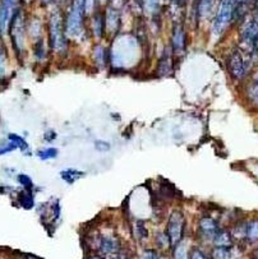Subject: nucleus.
<instances>
[{
    "label": "nucleus",
    "mask_w": 258,
    "mask_h": 259,
    "mask_svg": "<svg viewBox=\"0 0 258 259\" xmlns=\"http://www.w3.org/2000/svg\"><path fill=\"white\" fill-rule=\"evenodd\" d=\"M184 229H186L184 215H183L182 211H174L169 217L168 230H166V235H168L171 248H175L182 242L183 235H184Z\"/></svg>",
    "instance_id": "nucleus-1"
},
{
    "label": "nucleus",
    "mask_w": 258,
    "mask_h": 259,
    "mask_svg": "<svg viewBox=\"0 0 258 259\" xmlns=\"http://www.w3.org/2000/svg\"><path fill=\"white\" fill-rule=\"evenodd\" d=\"M50 45L55 52H64L67 50V38L64 36L63 23L60 14L55 13L50 19Z\"/></svg>",
    "instance_id": "nucleus-2"
},
{
    "label": "nucleus",
    "mask_w": 258,
    "mask_h": 259,
    "mask_svg": "<svg viewBox=\"0 0 258 259\" xmlns=\"http://www.w3.org/2000/svg\"><path fill=\"white\" fill-rule=\"evenodd\" d=\"M228 68H229L230 74L234 79H237V81L242 79L247 74V70H248V64L244 59L243 52L235 49L228 59Z\"/></svg>",
    "instance_id": "nucleus-3"
},
{
    "label": "nucleus",
    "mask_w": 258,
    "mask_h": 259,
    "mask_svg": "<svg viewBox=\"0 0 258 259\" xmlns=\"http://www.w3.org/2000/svg\"><path fill=\"white\" fill-rule=\"evenodd\" d=\"M82 4H76L73 6L72 12H70L69 17L67 20V26H65V32L67 35L72 38L79 37L82 32Z\"/></svg>",
    "instance_id": "nucleus-4"
},
{
    "label": "nucleus",
    "mask_w": 258,
    "mask_h": 259,
    "mask_svg": "<svg viewBox=\"0 0 258 259\" xmlns=\"http://www.w3.org/2000/svg\"><path fill=\"white\" fill-rule=\"evenodd\" d=\"M10 35H12L14 50L18 55H20L24 50V27L23 18L20 14H15L10 26Z\"/></svg>",
    "instance_id": "nucleus-5"
},
{
    "label": "nucleus",
    "mask_w": 258,
    "mask_h": 259,
    "mask_svg": "<svg viewBox=\"0 0 258 259\" xmlns=\"http://www.w3.org/2000/svg\"><path fill=\"white\" fill-rule=\"evenodd\" d=\"M96 248L102 256H115L119 253V240L113 235H100L96 240Z\"/></svg>",
    "instance_id": "nucleus-6"
},
{
    "label": "nucleus",
    "mask_w": 258,
    "mask_h": 259,
    "mask_svg": "<svg viewBox=\"0 0 258 259\" xmlns=\"http://www.w3.org/2000/svg\"><path fill=\"white\" fill-rule=\"evenodd\" d=\"M230 18H232V1L229 0H224V3L221 4L220 10H219V14L216 17L214 24V32L216 35L221 33L224 29L227 28V26L229 24Z\"/></svg>",
    "instance_id": "nucleus-7"
},
{
    "label": "nucleus",
    "mask_w": 258,
    "mask_h": 259,
    "mask_svg": "<svg viewBox=\"0 0 258 259\" xmlns=\"http://www.w3.org/2000/svg\"><path fill=\"white\" fill-rule=\"evenodd\" d=\"M220 226L214 219L211 217H202V219L198 221V233L202 236L203 239L214 240V238L218 235V233L220 231Z\"/></svg>",
    "instance_id": "nucleus-8"
},
{
    "label": "nucleus",
    "mask_w": 258,
    "mask_h": 259,
    "mask_svg": "<svg viewBox=\"0 0 258 259\" xmlns=\"http://www.w3.org/2000/svg\"><path fill=\"white\" fill-rule=\"evenodd\" d=\"M14 0H3V4L0 6V33L5 35L6 27L12 17V5Z\"/></svg>",
    "instance_id": "nucleus-9"
},
{
    "label": "nucleus",
    "mask_w": 258,
    "mask_h": 259,
    "mask_svg": "<svg viewBox=\"0 0 258 259\" xmlns=\"http://www.w3.org/2000/svg\"><path fill=\"white\" fill-rule=\"evenodd\" d=\"M171 42H173V51L180 54L186 50V33H184L182 27H177L174 29Z\"/></svg>",
    "instance_id": "nucleus-10"
},
{
    "label": "nucleus",
    "mask_w": 258,
    "mask_h": 259,
    "mask_svg": "<svg viewBox=\"0 0 258 259\" xmlns=\"http://www.w3.org/2000/svg\"><path fill=\"white\" fill-rule=\"evenodd\" d=\"M247 98L252 104V106L258 107V72L255 73L252 81L247 87Z\"/></svg>",
    "instance_id": "nucleus-11"
},
{
    "label": "nucleus",
    "mask_w": 258,
    "mask_h": 259,
    "mask_svg": "<svg viewBox=\"0 0 258 259\" xmlns=\"http://www.w3.org/2000/svg\"><path fill=\"white\" fill-rule=\"evenodd\" d=\"M239 252L235 251V248H220L218 247L212 253L214 259H238Z\"/></svg>",
    "instance_id": "nucleus-12"
},
{
    "label": "nucleus",
    "mask_w": 258,
    "mask_h": 259,
    "mask_svg": "<svg viewBox=\"0 0 258 259\" xmlns=\"http://www.w3.org/2000/svg\"><path fill=\"white\" fill-rule=\"evenodd\" d=\"M171 52H173V49L165 50L161 59H160L159 73L161 75H166L171 72V68H173V64H171Z\"/></svg>",
    "instance_id": "nucleus-13"
},
{
    "label": "nucleus",
    "mask_w": 258,
    "mask_h": 259,
    "mask_svg": "<svg viewBox=\"0 0 258 259\" xmlns=\"http://www.w3.org/2000/svg\"><path fill=\"white\" fill-rule=\"evenodd\" d=\"M214 243L216 244V247L220 248H229L233 247V235L228 231L220 230L218 233V235L214 238Z\"/></svg>",
    "instance_id": "nucleus-14"
},
{
    "label": "nucleus",
    "mask_w": 258,
    "mask_h": 259,
    "mask_svg": "<svg viewBox=\"0 0 258 259\" xmlns=\"http://www.w3.org/2000/svg\"><path fill=\"white\" fill-rule=\"evenodd\" d=\"M246 238L250 243L258 242V220H253L246 225Z\"/></svg>",
    "instance_id": "nucleus-15"
},
{
    "label": "nucleus",
    "mask_w": 258,
    "mask_h": 259,
    "mask_svg": "<svg viewBox=\"0 0 258 259\" xmlns=\"http://www.w3.org/2000/svg\"><path fill=\"white\" fill-rule=\"evenodd\" d=\"M18 202H19V205L23 208H26V210H29V208L33 207V197H32L29 190L20 192V193L18 194Z\"/></svg>",
    "instance_id": "nucleus-16"
},
{
    "label": "nucleus",
    "mask_w": 258,
    "mask_h": 259,
    "mask_svg": "<svg viewBox=\"0 0 258 259\" xmlns=\"http://www.w3.org/2000/svg\"><path fill=\"white\" fill-rule=\"evenodd\" d=\"M8 142H10V143L14 146L15 148H18V150L20 151H28V144H27V142L24 141L23 138L20 136H18V134H9L8 136Z\"/></svg>",
    "instance_id": "nucleus-17"
},
{
    "label": "nucleus",
    "mask_w": 258,
    "mask_h": 259,
    "mask_svg": "<svg viewBox=\"0 0 258 259\" xmlns=\"http://www.w3.org/2000/svg\"><path fill=\"white\" fill-rule=\"evenodd\" d=\"M60 175H61V178H63L64 182H67V183H69V184H72V183L76 182V180L79 178V176H83V174H82L81 171L68 169V170H63V171H61Z\"/></svg>",
    "instance_id": "nucleus-18"
},
{
    "label": "nucleus",
    "mask_w": 258,
    "mask_h": 259,
    "mask_svg": "<svg viewBox=\"0 0 258 259\" xmlns=\"http://www.w3.org/2000/svg\"><path fill=\"white\" fill-rule=\"evenodd\" d=\"M93 59L97 63L99 66H104L106 64L107 59H106V51L102 46H96L95 51H93Z\"/></svg>",
    "instance_id": "nucleus-19"
},
{
    "label": "nucleus",
    "mask_w": 258,
    "mask_h": 259,
    "mask_svg": "<svg viewBox=\"0 0 258 259\" xmlns=\"http://www.w3.org/2000/svg\"><path fill=\"white\" fill-rule=\"evenodd\" d=\"M37 156L38 159L42 160V161L55 159L56 156H58V150L56 148H44V150L38 151Z\"/></svg>",
    "instance_id": "nucleus-20"
},
{
    "label": "nucleus",
    "mask_w": 258,
    "mask_h": 259,
    "mask_svg": "<svg viewBox=\"0 0 258 259\" xmlns=\"http://www.w3.org/2000/svg\"><path fill=\"white\" fill-rule=\"evenodd\" d=\"M175 249V254H174V259H188V253H187V247L183 244L182 242L174 248Z\"/></svg>",
    "instance_id": "nucleus-21"
},
{
    "label": "nucleus",
    "mask_w": 258,
    "mask_h": 259,
    "mask_svg": "<svg viewBox=\"0 0 258 259\" xmlns=\"http://www.w3.org/2000/svg\"><path fill=\"white\" fill-rule=\"evenodd\" d=\"M18 182H19L20 184L23 185V187L26 188L27 190H29L32 187H33V183H32V179L29 178V176L24 175V174H20V175H18Z\"/></svg>",
    "instance_id": "nucleus-22"
},
{
    "label": "nucleus",
    "mask_w": 258,
    "mask_h": 259,
    "mask_svg": "<svg viewBox=\"0 0 258 259\" xmlns=\"http://www.w3.org/2000/svg\"><path fill=\"white\" fill-rule=\"evenodd\" d=\"M5 64H6V54L4 51L3 46L0 45V75L5 74Z\"/></svg>",
    "instance_id": "nucleus-23"
},
{
    "label": "nucleus",
    "mask_w": 258,
    "mask_h": 259,
    "mask_svg": "<svg viewBox=\"0 0 258 259\" xmlns=\"http://www.w3.org/2000/svg\"><path fill=\"white\" fill-rule=\"evenodd\" d=\"M13 150H15V147L13 146L10 142H8V143L5 144V146H3V147H0V155H5V153H9L12 152Z\"/></svg>",
    "instance_id": "nucleus-24"
},
{
    "label": "nucleus",
    "mask_w": 258,
    "mask_h": 259,
    "mask_svg": "<svg viewBox=\"0 0 258 259\" xmlns=\"http://www.w3.org/2000/svg\"><path fill=\"white\" fill-rule=\"evenodd\" d=\"M96 148L99 151H101V152H105V151H107L109 148H110V144L106 143L105 141H99L96 142Z\"/></svg>",
    "instance_id": "nucleus-25"
},
{
    "label": "nucleus",
    "mask_w": 258,
    "mask_h": 259,
    "mask_svg": "<svg viewBox=\"0 0 258 259\" xmlns=\"http://www.w3.org/2000/svg\"><path fill=\"white\" fill-rule=\"evenodd\" d=\"M189 259H207V258H206V256L202 253V252L198 251V249H195V251L192 252L191 258Z\"/></svg>",
    "instance_id": "nucleus-26"
},
{
    "label": "nucleus",
    "mask_w": 258,
    "mask_h": 259,
    "mask_svg": "<svg viewBox=\"0 0 258 259\" xmlns=\"http://www.w3.org/2000/svg\"><path fill=\"white\" fill-rule=\"evenodd\" d=\"M142 259H161V258H160V257L157 256V254L155 253V252L147 251L145 253V256H143Z\"/></svg>",
    "instance_id": "nucleus-27"
},
{
    "label": "nucleus",
    "mask_w": 258,
    "mask_h": 259,
    "mask_svg": "<svg viewBox=\"0 0 258 259\" xmlns=\"http://www.w3.org/2000/svg\"><path fill=\"white\" fill-rule=\"evenodd\" d=\"M24 259H38V258H36V257H33V256H28V257H26Z\"/></svg>",
    "instance_id": "nucleus-28"
},
{
    "label": "nucleus",
    "mask_w": 258,
    "mask_h": 259,
    "mask_svg": "<svg viewBox=\"0 0 258 259\" xmlns=\"http://www.w3.org/2000/svg\"><path fill=\"white\" fill-rule=\"evenodd\" d=\"M255 259H258V249L255 252Z\"/></svg>",
    "instance_id": "nucleus-29"
},
{
    "label": "nucleus",
    "mask_w": 258,
    "mask_h": 259,
    "mask_svg": "<svg viewBox=\"0 0 258 259\" xmlns=\"http://www.w3.org/2000/svg\"><path fill=\"white\" fill-rule=\"evenodd\" d=\"M110 259H124V258H123V257H113V258Z\"/></svg>",
    "instance_id": "nucleus-30"
}]
</instances>
